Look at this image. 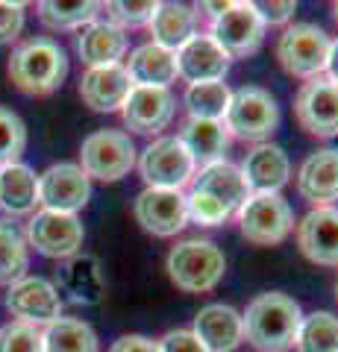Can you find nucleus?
<instances>
[{
	"mask_svg": "<svg viewBox=\"0 0 338 352\" xmlns=\"http://www.w3.org/2000/svg\"><path fill=\"white\" fill-rule=\"evenodd\" d=\"M21 30H24V3L0 0V44L18 41Z\"/></svg>",
	"mask_w": 338,
	"mask_h": 352,
	"instance_id": "nucleus-38",
	"label": "nucleus"
},
{
	"mask_svg": "<svg viewBox=\"0 0 338 352\" xmlns=\"http://www.w3.org/2000/svg\"><path fill=\"white\" fill-rule=\"evenodd\" d=\"M235 217L242 235L256 247L282 244L294 229V212L282 194H250Z\"/></svg>",
	"mask_w": 338,
	"mask_h": 352,
	"instance_id": "nucleus-8",
	"label": "nucleus"
},
{
	"mask_svg": "<svg viewBox=\"0 0 338 352\" xmlns=\"http://www.w3.org/2000/svg\"><path fill=\"white\" fill-rule=\"evenodd\" d=\"M30 267V247L24 232L12 220L0 217V285H15L18 279L27 276Z\"/></svg>",
	"mask_w": 338,
	"mask_h": 352,
	"instance_id": "nucleus-31",
	"label": "nucleus"
},
{
	"mask_svg": "<svg viewBox=\"0 0 338 352\" xmlns=\"http://www.w3.org/2000/svg\"><path fill=\"white\" fill-rule=\"evenodd\" d=\"M92 197V179L83 173L80 164L59 162L50 164L45 173H39V206L47 212L77 214L85 208Z\"/></svg>",
	"mask_w": 338,
	"mask_h": 352,
	"instance_id": "nucleus-12",
	"label": "nucleus"
},
{
	"mask_svg": "<svg viewBox=\"0 0 338 352\" xmlns=\"http://www.w3.org/2000/svg\"><path fill=\"white\" fill-rule=\"evenodd\" d=\"M182 147L189 150L198 168H209L215 162H224L226 147H230V132H226L224 120H198L189 118L180 129Z\"/></svg>",
	"mask_w": 338,
	"mask_h": 352,
	"instance_id": "nucleus-25",
	"label": "nucleus"
},
{
	"mask_svg": "<svg viewBox=\"0 0 338 352\" xmlns=\"http://www.w3.org/2000/svg\"><path fill=\"white\" fill-rule=\"evenodd\" d=\"M330 44L332 38L326 36V30L309 24V21H300V24H288L282 30L277 41V59L286 74L309 82L315 76H324L326 59H330Z\"/></svg>",
	"mask_w": 338,
	"mask_h": 352,
	"instance_id": "nucleus-5",
	"label": "nucleus"
},
{
	"mask_svg": "<svg viewBox=\"0 0 338 352\" xmlns=\"http://www.w3.org/2000/svg\"><path fill=\"white\" fill-rule=\"evenodd\" d=\"M27 150V126L18 112L9 106H0V168L21 162Z\"/></svg>",
	"mask_w": 338,
	"mask_h": 352,
	"instance_id": "nucleus-34",
	"label": "nucleus"
},
{
	"mask_svg": "<svg viewBox=\"0 0 338 352\" xmlns=\"http://www.w3.org/2000/svg\"><path fill=\"white\" fill-rule=\"evenodd\" d=\"M194 9H198V12H206L209 21H215V18H221L226 9H230V3H209V0H206V3H198Z\"/></svg>",
	"mask_w": 338,
	"mask_h": 352,
	"instance_id": "nucleus-43",
	"label": "nucleus"
},
{
	"mask_svg": "<svg viewBox=\"0 0 338 352\" xmlns=\"http://www.w3.org/2000/svg\"><path fill=\"white\" fill-rule=\"evenodd\" d=\"M224 273L226 256L209 238H185L168 252V276L185 294H206L218 288Z\"/></svg>",
	"mask_w": 338,
	"mask_h": 352,
	"instance_id": "nucleus-3",
	"label": "nucleus"
},
{
	"mask_svg": "<svg viewBox=\"0 0 338 352\" xmlns=\"http://www.w3.org/2000/svg\"><path fill=\"white\" fill-rule=\"evenodd\" d=\"M191 332L206 346V352H233L238 344H244L242 314L233 305H224V302L203 305L194 314Z\"/></svg>",
	"mask_w": 338,
	"mask_h": 352,
	"instance_id": "nucleus-18",
	"label": "nucleus"
},
{
	"mask_svg": "<svg viewBox=\"0 0 338 352\" xmlns=\"http://www.w3.org/2000/svg\"><path fill=\"white\" fill-rule=\"evenodd\" d=\"M324 76H330L332 82H338V38L330 44V59H326V71Z\"/></svg>",
	"mask_w": 338,
	"mask_h": 352,
	"instance_id": "nucleus-42",
	"label": "nucleus"
},
{
	"mask_svg": "<svg viewBox=\"0 0 338 352\" xmlns=\"http://www.w3.org/2000/svg\"><path fill=\"white\" fill-rule=\"evenodd\" d=\"M24 238H27V247H32L39 256L68 261L74 256H80L85 229L77 214H62V212L41 208V212L30 217Z\"/></svg>",
	"mask_w": 338,
	"mask_h": 352,
	"instance_id": "nucleus-9",
	"label": "nucleus"
},
{
	"mask_svg": "<svg viewBox=\"0 0 338 352\" xmlns=\"http://www.w3.org/2000/svg\"><path fill=\"white\" fill-rule=\"evenodd\" d=\"M242 176L250 194H279L291 176L288 153L277 144H256L242 162Z\"/></svg>",
	"mask_w": 338,
	"mask_h": 352,
	"instance_id": "nucleus-19",
	"label": "nucleus"
},
{
	"mask_svg": "<svg viewBox=\"0 0 338 352\" xmlns=\"http://www.w3.org/2000/svg\"><path fill=\"white\" fill-rule=\"evenodd\" d=\"M124 71L133 88H171V82L180 80L177 53L159 47L154 41L141 44V47L129 53Z\"/></svg>",
	"mask_w": 338,
	"mask_h": 352,
	"instance_id": "nucleus-22",
	"label": "nucleus"
},
{
	"mask_svg": "<svg viewBox=\"0 0 338 352\" xmlns=\"http://www.w3.org/2000/svg\"><path fill=\"white\" fill-rule=\"evenodd\" d=\"M332 15H335V21H338V0H335V3H332Z\"/></svg>",
	"mask_w": 338,
	"mask_h": 352,
	"instance_id": "nucleus-44",
	"label": "nucleus"
},
{
	"mask_svg": "<svg viewBox=\"0 0 338 352\" xmlns=\"http://www.w3.org/2000/svg\"><path fill=\"white\" fill-rule=\"evenodd\" d=\"M194 188L198 191H206L212 194L215 200H221L230 212H238V206H242L250 191H247V182L242 176V168L233 162H215L209 164V168H200L198 173H194Z\"/></svg>",
	"mask_w": 338,
	"mask_h": 352,
	"instance_id": "nucleus-27",
	"label": "nucleus"
},
{
	"mask_svg": "<svg viewBox=\"0 0 338 352\" xmlns=\"http://www.w3.org/2000/svg\"><path fill=\"white\" fill-rule=\"evenodd\" d=\"M185 212H189L191 223L206 226V229L224 226L226 220L233 217V212H230V208H226L221 200H215L212 194L198 191V188H191L189 194H185Z\"/></svg>",
	"mask_w": 338,
	"mask_h": 352,
	"instance_id": "nucleus-35",
	"label": "nucleus"
},
{
	"mask_svg": "<svg viewBox=\"0 0 338 352\" xmlns=\"http://www.w3.org/2000/svg\"><path fill=\"white\" fill-rule=\"evenodd\" d=\"M256 9V15L262 18V24H271V27H277V24H288V21L294 18V12H297V3L294 0H282V3H253Z\"/></svg>",
	"mask_w": 338,
	"mask_h": 352,
	"instance_id": "nucleus-40",
	"label": "nucleus"
},
{
	"mask_svg": "<svg viewBox=\"0 0 338 352\" xmlns=\"http://www.w3.org/2000/svg\"><path fill=\"white\" fill-rule=\"evenodd\" d=\"M127 50H129L127 32L118 30L115 24H109V21H92L77 36V53H80L83 65H89V68L121 65Z\"/></svg>",
	"mask_w": 338,
	"mask_h": 352,
	"instance_id": "nucleus-24",
	"label": "nucleus"
},
{
	"mask_svg": "<svg viewBox=\"0 0 338 352\" xmlns=\"http://www.w3.org/2000/svg\"><path fill=\"white\" fill-rule=\"evenodd\" d=\"M133 214L138 220V226L147 235H156V238H173L189 226V212H185L182 191L145 188L136 197Z\"/></svg>",
	"mask_w": 338,
	"mask_h": 352,
	"instance_id": "nucleus-14",
	"label": "nucleus"
},
{
	"mask_svg": "<svg viewBox=\"0 0 338 352\" xmlns=\"http://www.w3.org/2000/svg\"><path fill=\"white\" fill-rule=\"evenodd\" d=\"M156 344H159V352H206V346L194 338L191 329H171Z\"/></svg>",
	"mask_w": 338,
	"mask_h": 352,
	"instance_id": "nucleus-39",
	"label": "nucleus"
},
{
	"mask_svg": "<svg viewBox=\"0 0 338 352\" xmlns=\"http://www.w3.org/2000/svg\"><path fill=\"white\" fill-rule=\"evenodd\" d=\"M297 247L312 264L338 267V208L315 206L297 223Z\"/></svg>",
	"mask_w": 338,
	"mask_h": 352,
	"instance_id": "nucleus-16",
	"label": "nucleus"
},
{
	"mask_svg": "<svg viewBox=\"0 0 338 352\" xmlns=\"http://www.w3.org/2000/svg\"><path fill=\"white\" fill-rule=\"evenodd\" d=\"M297 191L312 206H332L338 200V150L324 147L300 164Z\"/></svg>",
	"mask_w": 338,
	"mask_h": 352,
	"instance_id": "nucleus-23",
	"label": "nucleus"
},
{
	"mask_svg": "<svg viewBox=\"0 0 338 352\" xmlns=\"http://www.w3.org/2000/svg\"><path fill=\"white\" fill-rule=\"evenodd\" d=\"M297 352H338V317L332 311H312L303 317L294 340Z\"/></svg>",
	"mask_w": 338,
	"mask_h": 352,
	"instance_id": "nucleus-33",
	"label": "nucleus"
},
{
	"mask_svg": "<svg viewBox=\"0 0 338 352\" xmlns=\"http://www.w3.org/2000/svg\"><path fill=\"white\" fill-rule=\"evenodd\" d=\"M150 36H154V44L165 50L177 53L185 41H189L194 32H198V12L185 3H159L154 18H150Z\"/></svg>",
	"mask_w": 338,
	"mask_h": 352,
	"instance_id": "nucleus-28",
	"label": "nucleus"
},
{
	"mask_svg": "<svg viewBox=\"0 0 338 352\" xmlns=\"http://www.w3.org/2000/svg\"><path fill=\"white\" fill-rule=\"evenodd\" d=\"M97 15H101V3H92V0H45V3H39L41 27L53 32L83 30L97 21Z\"/></svg>",
	"mask_w": 338,
	"mask_h": 352,
	"instance_id": "nucleus-29",
	"label": "nucleus"
},
{
	"mask_svg": "<svg viewBox=\"0 0 338 352\" xmlns=\"http://www.w3.org/2000/svg\"><path fill=\"white\" fill-rule=\"evenodd\" d=\"M6 311L21 323L45 329L62 317V294L41 276H24L6 291Z\"/></svg>",
	"mask_w": 338,
	"mask_h": 352,
	"instance_id": "nucleus-10",
	"label": "nucleus"
},
{
	"mask_svg": "<svg viewBox=\"0 0 338 352\" xmlns=\"http://www.w3.org/2000/svg\"><path fill=\"white\" fill-rule=\"evenodd\" d=\"M56 288L59 294H68V300L77 305H97L106 296V276L101 258L85 256V252L68 258L56 273Z\"/></svg>",
	"mask_w": 338,
	"mask_h": 352,
	"instance_id": "nucleus-21",
	"label": "nucleus"
},
{
	"mask_svg": "<svg viewBox=\"0 0 338 352\" xmlns=\"http://www.w3.org/2000/svg\"><path fill=\"white\" fill-rule=\"evenodd\" d=\"M45 352H101L97 332L77 317H59L56 323L41 329Z\"/></svg>",
	"mask_w": 338,
	"mask_h": 352,
	"instance_id": "nucleus-30",
	"label": "nucleus"
},
{
	"mask_svg": "<svg viewBox=\"0 0 338 352\" xmlns=\"http://www.w3.org/2000/svg\"><path fill=\"white\" fill-rule=\"evenodd\" d=\"M0 352H45L41 329L21 320L0 326Z\"/></svg>",
	"mask_w": 338,
	"mask_h": 352,
	"instance_id": "nucleus-37",
	"label": "nucleus"
},
{
	"mask_svg": "<svg viewBox=\"0 0 338 352\" xmlns=\"http://www.w3.org/2000/svg\"><path fill=\"white\" fill-rule=\"evenodd\" d=\"M230 100H233V91L224 80L194 82L185 88V109H189V118H198V120H224Z\"/></svg>",
	"mask_w": 338,
	"mask_h": 352,
	"instance_id": "nucleus-32",
	"label": "nucleus"
},
{
	"mask_svg": "<svg viewBox=\"0 0 338 352\" xmlns=\"http://www.w3.org/2000/svg\"><path fill=\"white\" fill-rule=\"evenodd\" d=\"M265 30L253 3H230V9L209 24V36L230 59H247L262 47Z\"/></svg>",
	"mask_w": 338,
	"mask_h": 352,
	"instance_id": "nucleus-11",
	"label": "nucleus"
},
{
	"mask_svg": "<svg viewBox=\"0 0 338 352\" xmlns=\"http://www.w3.org/2000/svg\"><path fill=\"white\" fill-rule=\"evenodd\" d=\"M136 168L141 179L147 182V188L165 191H182L198 173V164H194V159L189 156V150L182 147L177 135H159L156 141H150L141 150Z\"/></svg>",
	"mask_w": 338,
	"mask_h": 352,
	"instance_id": "nucleus-7",
	"label": "nucleus"
},
{
	"mask_svg": "<svg viewBox=\"0 0 338 352\" xmlns=\"http://www.w3.org/2000/svg\"><path fill=\"white\" fill-rule=\"evenodd\" d=\"M224 126L230 132V138L265 144L279 126V106L274 94L259 85H244L233 91L230 109L224 115Z\"/></svg>",
	"mask_w": 338,
	"mask_h": 352,
	"instance_id": "nucleus-4",
	"label": "nucleus"
},
{
	"mask_svg": "<svg viewBox=\"0 0 338 352\" xmlns=\"http://www.w3.org/2000/svg\"><path fill=\"white\" fill-rule=\"evenodd\" d=\"M39 206V176L24 162L0 168V208L12 217L36 214Z\"/></svg>",
	"mask_w": 338,
	"mask_h": 352,
	"instance_id": "nucleus-26",
	"label": "nucleus"
},
{
	"mask_svg": "<svg viewBox=\"0 0 338 352\" xmlns=\"http://www.w3.org/2000/svg\"><path fill=\"white\" fill-rule=\"evenodd\" d=\"M173 115H177V97L171 94V88H133L121 106L127 129L138 135H159L173 124Z\"/></svg>",
	"mask_w": 338,
	"mask_h": 352,
	"instance_id": "nucleus-15",
	"label": "nucleus"
},
{
	"mask_svg": "<svg viewBox=\"0 0 338 352\" xmlns=\"http://www.w3.org/2000/svg\"><path fill=\"white\" fill-rule=\"evenodd\" d=\"M156 0H145V3H129V0H118V3H106L101 6L106 12V21L109 24H115L118 30H136V27H147L150 18L156 12Z\"/></svg>",
	"mask_w": 338,
	"mask_h": 352,
	"instance_id": "nucleus-36",
	"label": "nucleus"
},
{
	"mask_svg": "<svg viewBox=\"0 0 338 352\" xmlns=\"http://www.w3.org/2000/svg\"><path fill=\"white\" fill-rule=\"evenodd\" d=\"M109 352H159V344L147 335H121Z\"/></svg>",
	"mask_w": 338,
	"mask_h": 352,
	"instance_id": "nucleus-41",
	"label": "nucleus"
},
{
	"mask_svg": "<svg viewBox=\"0 0 338 352\" xmlns=\"http://www.w3.org/2000/svg\"><path fill=\"white\" fill-rule=\"evenodd\" d=\"M294 115L297 124L315 138L338 135V82L330 76H315L303 82L294 97Z\"/></svg>",
	"mask_w": 338,
	"mask_h": 352,
	"instance_id": "nucleus-13",
	"label": "nucleus"
},
{
	"mask_svg": "<svg viewBox=\"0 0 338 352\" xmlns=\"http://www.w3.org/2000/svg\"><path fill=\"white\" fill-rule=\"evenodd\" d=\"M133 82L124 71V65H109V68H89L80 80V97L92 112H121V106L127 103Z\"/></svg>",
	"mask_w": 338,
	"mask_h": 352,
	"instance_id": "nucleus-20",
	"label": "nucleus"
},
{
	"mask_svg": "<svg viewBox=\"0 0 338 352\" xmlns=\"http://www.w3.org/2000/svg\"><path fill=\"white\" fill-rule=\"evenodd\" d=\"M180 80L189 85L194 82H218L230 71V56L218 47V41L209 32H194V36L177 50Z\"/></svg>",
	"mask_w": 338,
	"mask_h": 352,
	"instance_id": "nucleus-17",
	"label": "nucleus"
},
{
	"mask_svg": "<svg viewBox=\"0 0 338 352\" xmlns=\"http://www.w3.org/2000/svg\"><path fill=\"white\" fill-rule=\"evenodd\" d=\"M335 296H338V279H335Z\"/></svg>",
	"mask_w": 338,
	"mask_h": 352,
	"instance_id": "nucleus-45",
	"label": "nucleus"
},
{
	"mask_svg": "<svg viewBox=\"0 0 338 352\" xmlns=\"http://www.w3.org/2000/svg\"><path fill=\"white\" fill-rule=\"evenodd\" d=\"M6 74L18 91L30 97H47L68 76V53L53 38H27L12 50Z\"/></svg>",
	"mask_w": 338,
	"mask_h": 352,
	"instance_id": "nucleus-2",
	"label": "nucleus"
},
{
	"mask_svg": "<svg viewBox=\"0 0 338 352\" xmlns=\"http://www.w3.org/2000/svg\"><path fill=\"white\" fill-rule=\"evenodd\" d=\"M300 323H303L300 302L279 291H265V294L253 296L242 314L244 340L259 352L294 349Z\"/></svg>",
	"mask_w": 338,
	"mask_h": 352,
	"instance_id": "nucleus-1",
	"label": "nucleus"
},
{
	"mask_svg": "<svg viewBox=\"0 0 338 352\" xmlns=\"http://www.w3.org/2000/svg\"><path fill=\"white\" fill-rule=\"evenodd\" d=\"M138 150L124 129H97L80 147V168L89 179L118 182L136 168Z\"/></svg>",
	"mask_w": 338,
	"mask_h": 352,
	"instance_id": "nucleus-6",
	"label": "nucleus"
}]
</instances>
